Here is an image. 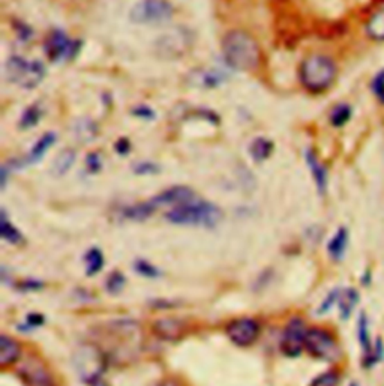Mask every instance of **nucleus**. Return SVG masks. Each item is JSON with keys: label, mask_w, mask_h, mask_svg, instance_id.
<instances>
[{"label": "nucleus", "mask_w": 384, "mask_h": 386, "mask_svg": "<svg viewBox=\"0 0 384 386\" xmlns=\"http://www.w3.org/2000/svg\"><path fill=\"white\" fill-rule=\"evenodd\" d=\"M348 247V230L345 227H339L333 238L327 243V252L335 261L342 260Z\"/></svg>", "instance_id": "18"}, {"label": "nucleus", "mask_w": 384, "mask_h": 386, "mask_svg": "<svg viewBox=\"0 0 384 386\" xmlns=\"http://www.w3.org/2000/svg\"><path fill=\"white\" fill-rule=\"evenodd\" d=\"M165 218L172 224L194 227H217L222 219V210L206 200L194 199L185 205L170 209Z\"/></svg>", "instance_id": "2"}, {"label": "nucleus", "mask_w": 384, "mask_h": 386, "mask_svg": "<svg viewBox=\"0 0 384 386\" xmlns=\"http://www.w3.org/2000/svg\"><path fill=\"white\" fill-rule=\"evenodd\" d=\"M194 199H197V197H195V192L191 188H188V187H172V188H168L163 192H159L158 196H155L154 199H150V200H152V203H154L158 209L161 206H172V208L181 206V205H185V203H188V201H191Z\"/></svg>", "instance_id": "11"}, {"label": "nucleus", "mask_w": 384, "mask_h": 386, "mask_svg": "<svg viewBox=\"0 0 384 386\" xmlns=\"http://www.w3.org/2000/svg\"><path fill=\"white\" fill-rule=\"evenodd\" d=\"M351 118V109L348 104H339L330 113V122H332V125L339 128V127H344L348 120Z\"/></svg>", "instance_id": "27"}, {"label": "nucleus", "mask_w": 384, "mask_h": 386, "mask_svg": "<svg viewBox=\"0 0 384 386\" xmlns=\"http://www.w3.org/2000/svg\"><path fill=\"white\" fill-rule=\"evenodd\" d=\"M56 142V136L53 134V133H47V134H44L37 143H35V146L30 149V152L29 155L26 156V160L23 161H14V167L15 169H20V167H24V165H28V164H35V163H38L41 161L44 155H46V152L48 151V149L55 145Z\"/></svg>", "instance_id": "16"}, {"label": "nucleus", "mask_w": 384, "mask_h": 386, "mask_svg": "<svg viewBox=\"0 0 384 386\" xmlns=\"http://www.w3.org/2000/svg\"><path fill=\"white\" fill-rule=\"evenodd\" d=\"M307 164H308V167L311 170V174H312V178H314V182H316V185H317V190L320 194H326V190H327V182H329V178H327V170L323 164H321V161L318 160V156L316 155L314 151H307Z\"/></svg>", "instance_id": "17"}, {"label": "nucleus", "mask_w": 384, "mask_h": 386, "mask_svg": "<svg viewBox=\"0 0 384 386\" xmlns=\"http://www.w3.org/2000/svg\"><path fill=\"white\" fill-rule=\"evenodd\" d=\"M308 328L300 318H293L285 324L281 337V350L285 356L296 358L305 350Z\"/></svg>", "instance_id": "10"}, {"label": "nucleus", "mask_w": 384, "mask_h": 386, "mask_svg": "<svg viewBox=\"0 0 384 386\" xmlns=\"http://www.w3.org/2000/svg\"><path fill=\"white\" fill-rule=\"evenodd\" d=\"M137 174H154L158 172V165L154 163H140L134 169Z\"/></svg>", "instance_id": "37"}, {"label": "nucleus", "mask_w": 384, "mask_h": 386, "mask_svg": "<svg viewBox=\"0 0 384 386\" xmlns=\"http://www.w3.org/2000/svg\"><path fill=\"white\" fill-rule=\"evenodd\" d=\"M23 355L21 344L10 336H0V367H12Z\"/></svg>", "instance_id": "14"}, {"label": "nucleus", "mask_w": 384, "mask_h": 386, "mask_svg": "<svg viewBox=\"0 0 384 386\" xmlns=\"http://www.w3.org/2000/svg\"><path fill=\"white\" fill-rule=\"evenodd\" d=\"M20 374L29 386H51V379L46 367L38 364L35 359L26 361L21 367Z\"/></svg>", "instance_id": "13"}, {"label": "nucleus", "mask_w": 384, "mask_h": 386, "mask_svg": "<svg viewBox=\"0 0 384 386\" xmlns=\"http://www.w3.org/2000/svg\"><path fill=\"white\" fill-rule=\"evenodd\" d=\"M305 350L316 359L326 362H335L341 358V349L336 337L326 328H308L305 338Z\"/></svg>", "instance_id": "6"}, {"label": "nucleus", "mask_w": 384, "mask_h": 386, "mask_svg": "<svg viewBox=\"0 0 384 386\" xmlns=\"http://www.w3.org/2000/svg\"><path fill=\"white\" fill-rule=\"evenodd\" d=\"M114 149L119 155H127L129 152V149H131V143L128 142L127 138H119L114 145Z\"/></svg>", "instance_id": "38"}, {"label": "nucleus", "mask_w": 384, "mask_h": 386, "mask_svg": "<svg viewBox=\"0 0 384 386\" xmlns=\"http://www.w3.org/2000/svg\"><path fill=\"white\" fill-rule=\"evenodd\" d=\"M101 165H102V161H101V156L98 155V154H91V155H87L86 158V167L87 170L91 172V173H98L101 170Z\"/></svg>", "instance_id": "35"}, {"label": "nucleus", "mask_w": 384, "mask_h": 386, "mask_svg": "<svg viewBox=\"0 0 384 386\" xmlns=\"http://www.w3.org/2000/svg\"><path fill=\"white\" fill-rule=\"evenodd\" d=\"M6 77L11 83L23 87V89H33L46 77V66L38 60H28L20 56H12L6 62Z\"/></svg>", "instance_id": "5"}, {"label": "nucleus", "mask_w": 384, "mask_h": 386, "mask_svg": "<svg viewBox=\"0 0 384 386\" xmlns=\"http://www.w3.org/2000/svg\"><path fill=\"white\" fill-rule=\"evenodd\" d=\"M339 295H341V291H339V288H335V291L330 292V293L326 296V300H324L323 302H321L320 309H318V314H324V313H327L330 309H332V306H333L335 304H338Z\"/></svg>", "instance_id": "33"}, {"label": "nucleus", "mask_w": 384, "mask_h": 386, "mask_svg": "<svg viewBox=\"0 0 384 386\" xmlns=\"http://www.w3.org/2000/svg\"><path fill=\"white\" fill-rule=\"evenodd\" d=\"M158 386H179L174 380H164V382H161Z\"/></svg>", "instance_id": "40"}, {"label": "nucleus", "mask_w": 384, "mask_h": 386, "mask_svg": "<svg viewBox=\"0 0 384 386\" xmlns=\"http://www.w3.org/2000/svg\"><path fill=\"white\" fill-rule=\"evenodd\" d=\"M154 334L165 341H177L183 338L185 332L188 331V324L185 320L176 319V318H164L159 319L154 323Z\"/></svg>", "instance_id": "12"}, {"label": "nucleus", "mask_w": 384, "mask_h": 386, "mask_svg": "<svg viewBox=\"0 0 384 386\" xmlns=\"http://www.w3.org/2000/svg\"><path fill=\"white\" fill-rule=\"evenodd\" d=\"M134 269H136L137 274H140L141 277H145V278H158V277H161V270L155 265H152L150 261L143 260V259H140V260L134 263Z\"/></svg>", "instance_id": "30"}, {"label": "nucleus", "mask_w": 384, "mask_h": 386, "mask_svg": "<svg viewBox=\"0 0 384 386\" xmlns=\"http://www.w3.org/2000/svg\"><path fill=\"white\" fill-rule=\"evenodd\" d=\"M222 55L228 66L237 71H253L260 64L262 51L258 42L242 30L228 32L222 39Z\"/></svg>", "instance_id": "1"}, {"label": "nucleus", "mask_w": 384, "mask_h": 386, "mask_svg": "<svg viewBox=\"0 0 384 386\" xmlns=\"http://www.w3.org/2000/svg\"><path fill=\"white\" fill-rule=\"evenodd\" d=\"M44 287V283L39 282V279H23L19 284H17V288L20 292H38Z\"/></svg>", "instance_id": "34"}, {"label": "nucleus", "mask_w": 384, "mask_h": 386, "mask_svg": "<svg viewBox=\"0 0 384 386\" xmlns=\"http://www.w3.org/2000/svg\"><path fill=\"white\" fill-rule=\"evenodd\" d=\"M91 386H110V385H109V383H107V382H104L102 379H100V380H96V382H93V383H92Z\"/></svg>", "instance_id": "41"}, {"label": "nucleus", "mask_w": 384, "mask_h": 386, "mask_svg": "<svg viewBox=\"0 0 384 386\" xmlns=\"http://www.w3.org/2000/svg\"><path fill=\"white\" fill-rule=\"evenodd\" d=\"M44 315L39 313H30L28 314V318H26V324H28L29 329H37L44 324Z\"/></svg>", "instance_id": "36"}, {"label": "nucleus", "mask_w": 384, "mask_h": 386, "mask_svg": "<svg viewBox=\"0 0 384 386\" xmlns=\"http://www.w3.org/2000/svg\"><path fill=\"white\" fill-rule=\"evenodd\" d=\"M42 116V110L38 104H33L32 107H29L28 110H26L23 113V116H21V120H20V127L24 128V129H28V128H32L35 127L39 122Z\"/></svg>", "instance_id": "29"}, {"label": "nucleus", "mask_w": 384, "mask_h": 386, "mask_svg": "<svg viewBox=\"0 0 384 386\" xmlns=\"http://www.w3.org/2000/svg\"><path fill=\"white\" fill-rule=\"evenodd\" d=\"M74 161H75V152L73 149H65V151H62L56 156L55 163H53L51 172L55 173L56 176H62V174H65L71 167H73Z\"/></svg>", "instance_id": "24"}, {"label": "nucleus", "mask_w": 384, "mask_h": 386, "mask_svg": "<svg viewBox=\"0 0 384 386\" xmlns=\"http://www.w3.org/2000/svg\"><path fill=\"white\" fill-rule=\"evenodd\" d=\"M73 362L80 380L92 385L101 379L107 364H109V359H107V353H104L96 344L87 343L75 350Z\"/></svg>", "instance_id": "4"}, {"label": "nucleus", "mask_w": 384, "mask_h": 386, "mask_svg": "<svg viewBox=\"0 0 384 386\" xmlns=\"http://www.w3.org/2000/svg\"><path fill=\"white\" fill-rule=\"evenodd\" d=\"M125 284H127V278H125L122 272L114 270L105 279V291L111 295H118L123 291Z\"/></svg>", "instance_id": "28"}, {"label": "nucleus", "mask_w": 384, "mask_h": 386, "mask_svg": "<svg viewBox=\"0 0 384 386\" xmlns=\"http://www.w3.org/2000/svg\"><path fill=\"white\" fill-rule=\"evenodd\" d=\"M134 115L141 118V119H152L154 118V111H152L149 107H146V105H140V107H137L136 110H134Z\"/></svg>", "instance_id": "39"}, {"label": "nucleus", "mask_w": 384, "mask_h": 386, "mask_svg": "<svg viewBox=\"0 0 384 386\" xmlns=\"http://www.w3.org/2000/svg\"><path fill=\"white\" fill-rule=\"evenodd\" d=\"M226 334L239 347L253 346L262 334V323L254 318H239L228 322Z\"/></svg>", "instance_id": "8"}, {"label": "nucleus", "mask_w": 384, "mask_h": 386, "mask_svg": "<svg viewBox=\"0 0 384 386\" xmlns=\"http://www.w3.org/2000/svg\"><path fill=\"white\" fill-rule=\"evenodd\" d=\"M272 152H273V143L269 138H264V137L255 138L251 143V146H249V154H251V156L257 163L267 160V158L272 155Z\"/></svg>", "instance_id": "22"}, {"label": "nucleus", "mask_w": 384, "mask_h": 386, "mask_svg": "<svg viewBox=\"0 0 384 386\" xmlns=\"http://www.w3.org/2000/svg\"><path fill=\"white\" fill-rule=\"evenodd\" d=\"M224 75L219 71H204L199 74V82H201V86L204 87H215L224 82Z\"/></svg>", "instance_id": "31"}, {"label": "nucleus", "mask_w": 384, "mask_h": 386, "mask_svg": "<svg viewBox=\"0 0 384 386\" xmlns=\"http://www.w3.org/2000/svg\"><path fill=\"white\" fill-rule=\"evenodd\" d=\"M336 73L338 69L332 59L323 55H314L303 60L299 69V77L307 91L320 93L327 91L333 84Z\"/></svg>", "instance_id": "3"}, {"label": "nucleus", "mask_w": 384, "mask_h": 386, "mask_svg": "<svg viewBox=\"0 0 384 386\" xmlns=\"http://www.w3.org/2000/svg\"><path fill=\"white\" fill-rule=\"evenodd\" d=\"M80 50V41H73L64 30H53L44 44V51L51 62H64L73 59Z\"/></svg>", "instance_id": "9"}, {"label": "nucleus", "mask_w": 384, "mask_h": 386, "mask_svg": "<svg viewBox=\"0 0 384 386\" xmlns=\"http://www.w3.org/2000/svg\"><path fill=\"white\" fill-rule=\"evenodd\" d=\"M174 8L168 0H140L129 12V19L136 24L159 26L170 21Z\"/></svg>", "instance_id": "7"}, {"label": "nucleus", "mask_w": 384, "mask_h": 386, "mask_svg": "<svg viewBox=\"0 0 384 386\" xmlns=\"http://www.w3.org/2000/svg\"><path fill=\"white\" fill-rule=\"evenodd\" d=\"M357 338L363 352V367H374L372 362V353H374V344L371 341L369 334V322L365 313H360L359 320H357Z\"/></svg>", "instance_id": "15"}, {"label": "nucleus", "mask_w": 384, "mask_h": 386, "mask_svg": "<svg viewBox=\"0 0 384 386\" xmlns=\"http://www.w3.org/2000/svg\"><path fill=\"white\" fill-rule=\"evenodd\" d=\"M339 380H341V371L336 368H330V370L318 374L309 386H338Z\"/></svg>", "instance_id": "26"}, {"label": "nucleus", "mask_w": 384, "mask_h": 386, "mask_svg": "<svg viewBox=\"0 0 384 386\" xmlns=\"http://www.w3.org/2000/svg\"><path fill=\"white\" fill-rule=\"evenodd\" d=\"M372 92L381 104H384V71H380L372 80Z\"/></svg>", "instance_id": "32"}, {"label": "nucleus", "mask_w": 384, "mask_h": 386, "mask_svg": "<svg viewBox=\"0 0 384 386\" xmlns=\"http://www.w3.org/2000/svg\"><path fill=\"white\" fill-rule=\"evenodd\" d=\"M84 266H86V274L89 277H93L100 274L104 268V254L100 248H91L84 254Z\"/></svg>", "instance_id": "23"}, {"label": "nucleus", "mask_w": 384, "mask_h": 386, "mask_svg": "<svg viewBox=\"0 0 384 386\" xmlns=\"http://www.w3.org/2000/svg\"><path fill=\"white\" fill-rule=\"evenodd\" d=\"M357 302H359V293H357L356 288L350 287L341 291V295H339V300H338V309H339V314H341V319L347 320L350 318Z\"/></svg>", "instance_id": "20"}, {"label": "nucleus", "mask_w": 384, "mask_h": 386, "mask_svg": "<svg viewBox=\"0 0 384 386\" xmlns=\"http://www.w3.org/2000/svg\"><path fill=\"white\" fill-rule=\"evenodd\" d=\"M156 210V206L152 203V200L149 201H143V203H137L132 206H127L122 210V215L131 219V221H145L149 217H152Z\"/></svg>", "instance_id": "19"}, {"label": "nucleus", "mask_w": 384, "mask_h": 386, "mask_svg": "<svg viewBox=\"0 0 384 386\" xmlns=\"http://www.w3.org/2000/svg\"><path fill=\"white\" fill-rule=\"evenodd\" d=\"M366 33L375 41H384V10L375 12L368 24H366Z\"/></svg>", "instance_id": "25"}, {"label": "nucleus", "mask_w": 384, "mask_h": 386, "mask_svg": "<svg viewBox=\"0 0 384 386\" xmlns=\"http://www.w3.org/2000/svg\"><path fill=\"white\" fill-rule=\"evenodd\" d=\"M0 235H2V238L6 242L12 245H20L24 242L21 232L10 221L5 210H2V214H0Z\"/></svg>", "instance_id": "21"}]
</instances>
